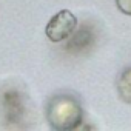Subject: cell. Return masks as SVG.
I'll list each match as a JSON object with an SVG mask.
<instances>
[{
    "instance_id": "cell-1",
    "label": "cell",
    "mask_w": 131,
    "mask_h": 131,
    "mask_svg": "<svg viewBox=\"0 0 131 131\" xmlns=\"http://www.w3.org/2000/svg\"><path fill=\"white\" fill-rule=\"evenodd\" d=\"M46 120L52 129L59 131L77 129L83 122L82 105L71 94H56L48 100Z\"/></svg>"
},
{
    "instance_id": "cell-2",
    "label": "cell",
    "mask_w": 131,
    "mask_h": 131,
    "mask_svg": "<svg viewBox=\"0 0 131 131\" xmlns=\"http://www.w3.org/2000/svg\"><path fill=\"white\" fill-rule=\"evenodd\" d=\"M76 28H77L76 16L68 9H63V11H59L56 16L51 17V20L46 25L45 32L51 42L59 43V42L67 40L70 36H73Z\"/></svg>"
},
{
    "instance_id": "cell-3",
    "label": "cell",
    "mask_w": 131,
    "mask_h": 131,
    "mask_svg": "<svg viewBox=\"0 0 131 131\" xmlns=\"http://www.w3.org/2000/svg\"><path fill=\"white\" fill-rule=\"evenodd\" d=\"M117 91L123 102L131 103V67L125 68L117 79Z\"/></svg>"
},
{
    "instance_id": "cell-4",
    "label": "cell",
    "mask_w": 131,
    "mask_h": 131,
    "mask_svg": "<svg viewBox=\"0 0 131 131\" xmlns=\"http://www.w3.org/2000/svg\"><path fill=\"white\" fill-rule=\"evenodd\" d=\"M119 9L128 16H131V0H116Z\"/></svg>"
}]
</instances>
